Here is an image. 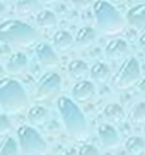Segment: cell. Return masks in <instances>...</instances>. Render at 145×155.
<instances>
[{"instance_id":"52a82bcc","label":"cell","mask_w":145,"mask_h":155,"mask_svg":"<svg viewBox=\"0 0 145 155\" xmlns=\"http://www.w3.org/2000/svg\"><path fill=\"white\" fill-rule=\"evenodd\" d=\"M62 79L57 72H47L38 79L35 86V94L38 99H52L57 97L61 92Z\"/></svg>"},{"instance_id":"8fae6325","label":"cell","mask_w":145,"mask_h":155,"mask_svg":"<svg viewBox=\"0 0 145 155\" xmlns=\"http://www.w3.org/2000/svg\"><path fill=\"white\" fill-rule=\"evenodd\" d=\"M35 55L37 59L42 66H57L58 65V55L55 54L54 48L51 45L45 44V42H40L35 48Z\"/></svg>"},{"instance_id":"7a4b0ae2","label":"cell","mask_w":145,"mask_h":155,"mask_svg":"<svg viewBox=\"0 0 145 155\" xmlns=\"http://www.w3.org/2000/svg\"><path fill=\"white\" fill-rule=\"evenodd\" d=\"M28 106V94L18 81L13 78L0 79V110L18 113Z\"/></svg>"},{"instance_id":"d4e9b609","label":"cell","mask_w":145,"mask_h":155,"mask_svg":"<svg viewBox=\"0 0 145 155\" xmlns=\"http://www.w3.org/2000/svg\"><path fill=\"white\" fill-rule=\"evenodd\" d=\"M13 126L7 114H0V135H7L12 131Z\"/></svg>"},{"instance_id":"3957f363","label":"cell","mask_w":145,"mask_h":155,"mask_svg":"<svg viewBox=\"0 0 145 155\" xmlns=\"http://www.w3.org/2000/svg\"><path fill=\"white\" fill-rule=\"evenodd\" d=\"M38 40L34 27L18 20H7L0 23V41L14 47H30Z\"/></svg>"},{"instance_id":"4316f807","label":"cell","mask_w":145,"mask_h":155,"mask_svg":"<svg viewBox=\"0 0 145 155\" xmlns=\"http://www.w3.org/2000/svg\"><path fill=\"white\" fill-rule=\"evenodd\" d=\"M72 2V6L77 10H86L89 8L90 6H93V0H71Z\"/></svg>"},{"instance_id":"277c9868","label":"cell","mask_w":145,"mask_h":155,"mask_svg":"<svg viewBox=\"0 0 145 155\" xmlns=\"http://www.w3.org/2000/svg\"><path fill=\"white\" fill-rule=\"evenodd\" d=\"M93 13L96 18L97 27L107 35H117L125 27V20L121 13L110 2L97 0L93 3Z\"/></svg>"},{"instance_id":"603a6c76","label":"cell","mask_w":145,"mask_h":155,"mask_svg":"<svg viewBox=\"0 0 145 155\" xmlns=\"http://www.w3.org/2000/svg\"><path fill=\"white\" fill-rule=\"evenodd\" d=\"M128 118L134 124L145 123V102H137L135 104H133L130 109Z\"/></svg>"},{"instance_id":"7402d4cb","label":"cell","mask_w":145,"mask_h":155,"mask_svg":"<svg viewBox=\"0 0 145 155\" xmlns=\"http://www.w3.org/2000/svg\"><path fill=\"white\" fill-rule=\"evenodd\" d=\"M125 150L130 154H141L145 151V140L140 135H131L125 140Z\"/></svg>"},{"instance_id":"ba28073f","label":"cell","mask_w":145,"mask_h":155,"mask_svg":"<svg viewBox=\"0 0 145 155\" xmlns=\"http://www.w3.org/2000/svg\"><path fill=\"white\" fill-rule=\"evenodd\" d=\"M97 135H99V140H100L101 145L104 148H117L121 143L120 134L118 131L113 127L111 123H104V124H100L97 127Z\"/></svg>"},{"instance_id":"d6986e66","label":"cell","mask_w":145,"mask_h":155,"mask_svg":"<svg viewBox=\"0 0 145 155\" xmlns=\"http://www.w3.org/2000/svg\"><path fill=\"white\" fill-rule=\"evenodd\" d=\"M41 0H17L16 10L20 16H28L41 10Z\"/></svg>"},{"instance_id":"f1b7e54d","label":"cell","mask_w":145,"mask_h":155,"mask_svg":"<svg viewBox=\"0 0 145 155\" xmlns=\"http://www.w3.org/2000/svg\"><path fill=\"white\" fill-rule=\"evenodd\" d=\"M138 90H140L142 94H145V78L142 81H140V83H138Z\"/></svg>"},{"instance_id":"5bb4252c","label":"cell","mask_w":145,"mask_h":155,"mask_svg":"<svg viewBox=\"0 0 145 155\" xmlns=\"http://www.w3.org/2000/svg\"><path fill=\"white\" fill-rule=\"evenodd\" d=\"M49 117V111L47 107L41 106V104H34L28 109V113H27V118L31 126H41L44 124Z\"/></svg>"},{"instance_id":"cb8c5ba5","label":"cell","mask_w":145,"mask_h":155,"mask_svg":"<svg viewBox=\"0 0 145 155\" xmlns=\"http://www.w3.org/2000/svg\"><path fill=\"white\" fill-rule=\"evenodd\" d=\"M18 154V144L13 137H6L0 143V155H17Z\"/></svg>"},{"instance_id":"4fadbf2b","label":"cell","mask_w":145,"mask_h":155,"mask_svg":"<svg viewBox=\"0 0 145 155\" xmlns=\"http://www.w3.org/2000/svg\"><path fill=\"white\" fill-rule=\"evenodd\" d=\"M125 20L135 28L145 30V3L133 6L125 14Z\"/></svg>"},{"instance_id":"ffe728a7","label":"cell","mask_w":145,"mask_h":155,"mask_svg":"<svg viewBox=\"0 0 145 155\" xmlns=\"http://www.w3.org/2000/svg\"><path fill=\"white\" fill-rule=\"evenodd\" d=\"M89 69L87 65H86L85 61L82 59H73V61L69 62L68 65V74L72 79H76V81H81L87 75Z\"/></svg>"},{"instance_id":"9a60e30c","label":"cell","mask_w":145,"mask_h":155,"mask_svg":"<svg viewBox=\"0 0 145 155\" xmlns=\"http://www.w3.org/2000/svg\"><path fill=\"white\" fill-rule=\"evenodd\" d=\"M97 33L96 30L90 27V25H85L79 28V31L76 33V37H75V44L77 47H82V48H86L89 45H92L94 41H96Z\"/></svg>"},{"instance_id":"44dd1931","label":"cell","mask_w":145,"mask_h":155,"mask_svg":"<svg viewBox=\"0 0 145 155\" xmlns=\"http://www.w3.org/2000/svg\"><path fill=\"white\" fill-rule=\"evenodd\" d=\"M57 16L51 10H40L37 13V24L41 28H52L57 25Z\"/></svg>"},{"instance_id":"2e32d148","label":"cell","mask_w":145,"mask_h":155,"mask_svg":"<svg viewBox=\"0 0 145 155\" xmlns=\"http://www.w3.org/2000/svg\"><path fill=\"white\" fill-rule=\"evenodd\" d=\"M52 42H54V47L58 49V51H69L75 45V38L72 37V34L69 31H57L55 35L52 38Z\"/></svg>"},{"instance_id":"6da1fadb","label":"cell","mask_w":145,"mask_h":155,"mask_svg":"<svg viewBox=\"0 0 145 155\" xmlns=\"http://www.w3.org/2000/svg\"><path fill=\"white\" fill-rule=\"evenodd\" d=\"M58 110H59L61 118L64 123V127L72 138L75 140H85L87 137V121L85 118V114L77 107L75 100L62 96L57 102Z\"/></svg>"},{"instance_id":"83f0119b","label":"cell","mask_w":145,"mask_h":155,"mask_svg":"<svg viewBox=\"0 0 145 155\" xmlns=\"http://www.w3.org/2000/svg\"><path fill=\"white\" fill-rule=\"evenodd\" d=\"M138 45H140V48H141L142 51H145V33L140 35V38H138Z\"/></svg>"},{"instance_id":"ac0fdd59","label":"cell","mask_w":145,"mask_h":155,"mask_svg":"<svg viewBox=\"0 0 145 155\" xmlns=\"http://www.w3.org/2000/svg\"><path fill=\"white\" fill-rule=\"evenodd\" d=\"M110 75H111L110 68L104 62H96V64L90 68V78H92V81L96 82V83H106V82L109 81Z\"/></svg>"},{"instance_id":"5b68a950","label":"cell","mask_w":145,"mask_h":155,"mask_svg":"<svg viewBox=\"0 0 145 155\" xmlns=\"http://www.w3.org/2000/svg\"><path fill=\"white\" fill-rule=\"evenodd\" d=\"M17 140L18 147L23 154H44L47 151V143L42 135L34 128V126H20L17 128Z\"/></svg>"},{"instance_id":"9c48e42d","label":"cell","mask_w":145,"mask_h":155,"mask_svg":"<svg viewBox=\"0 0 145 155\" xmlns=\"http://www.w3.org/2000/svg\"><path fill=\"white\" fill-rule=\"evenodd\" d=\"M104 54L106 58L110 59V61H120V59H124V58L128 57L130 47L124 40L116 38V40H111L106 45Z\"/></svg>"},{"instance_id":"30bf717a","label":"cell","mask_w":145,"mask_h":155,"mask_svg":"<svg viewBox=\"0 0 145 155\" xmlns=\"http://www.w3.org/2000/svg\"><path fill=\"white\" fill-rule=\"evenodd\" d=\"M94 93H96V87L90 81L81 79L72 87V97L75 102H87L94 96Z\"/></svg>"},{"instance_id":"e0dca14e","label":"cell","mask_w":145,"mask_h":155,"mask_svg":"<svg viewBox=\"0 0 145 155\" xmlns=\"http://www.w3.org/2000/svg\"><path fill=\"white\" fill-rule=\"evenodd\" d=\"M103 116L109 123L111 124H118V123H123L125 118V113L123 110V107L117 103H110L104 107L103 110Z\"/></svg>"},{"instance_id":"484cf974","label":"cell","mask_w":145,"mask_h":155,"mask_svg":"<svg viewBox=\"0 0 145 155\" xmlns=\"http://www.w3.org/2000/svg\"><path fill=\"white\" fill-rule=\"evenodd\" d=\"M77 152L81 155H97L99 154V150H97L94 145H92V144H83V145L77 150Z\"/></svg>"},{"instance_id":"f546056e","label":"cell","mask_w":145,"mask_h":155,"mask_svg":"<svg viewBox=\"0 0 145 155\" xmlns=\"http://www.w3.org/2000/svg\"><path fill=\"white\" fill-rule=\"evenodd\" d=\"M6 13H7V8H6V6H4L2 2H0V18H3V17L6 16Z\"/></svg>"},{"instance_id":"1f68e13d","label":"cell","mask_w":145,"mask_h":155,"mask_svg":"<svg viewBox=\"0 0 145 155\" xmlns=\"http://www.w3.org/2000/svg\"><path fill=\"white\" fill-rule=\"evenodd\" d=\"M110 2H114V3H117V2H123V0H110Z\"/></svg>"},{"instance_id":"7c38bea8","label":"cell","mask_w":145,"mask_h":155,"mask_svg":"<svg viewBox=\"0 0 145 155\" xmlns=\"http://www.w3.org/2000/svg\"><path fill=\"white\" fill-rule=\"evenodd\" d=\"M28 65H30V62H28L27 55L21 52H17V54L10 55L7 64H6V69H7L8 74H12V75H20V74H24L25 71L28 69Z\"/></svg>"},{"instance_id":"4dcf8cb0","label":"cell","mask_w":145,"mask_h":155,"mask_svg":"<svg viewBox=\"0 0 145 155\" xmlns=\"http://www.w3.org/2000/svg\"><path fill=\"white\" fill-rule=\"evenodd\" d=\"M58 2H61V0H41V3L44 4H57Z\"/></svg>"},{"instance_id":"8992f818","label":"cell","mask_w":145,"mask_h":155,"mask_svg":"<svg viewBox=\"0 0 145 155\" xmlns=\"http://www.w3.org/2000/svg\"><path fill=\"white\" fill-rule=\"evenodd\" d=\"M141 78V66L135 58H125L120 69L113 78V87L116 90H127L133 87Z\"/></svg>"}]
</instances>
